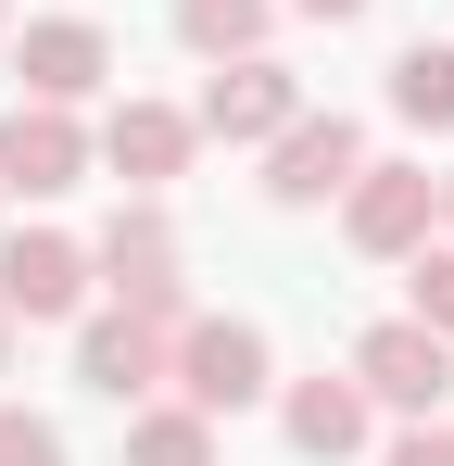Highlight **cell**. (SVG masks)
I'll list each match as a JSON object with an SVG mask.
<instances>
[{
    "label": "cell",
    "instance_id": "ac0fdd59",
    "mask_svg": "<svg viewBox=\"0 0 454 466\" xmlns=\"http://www.w3.org/2000/svg\"><path fill=\"white\" fill-rule=\"evenodd\" d=\"M378 466H454V429H429V416H417V429H404V441H391Z\"/></svg>",
    "mask_w": 454,
    "mask_h": 466
},
{
    "label": "cell",
    "instance_id": "9a60e30c",
    "mask_svg": "<svg viewBox=\"0 0 454 466\" xmlns=\"http://www.w3.org/2000/svg\"><path fill=\"white\" fill-rule=\"evenodd\" d=\"M391 114H404V127H454V51L442 38H417V51L391 64Z\"/></svg>",
    "mask_w": 454,
    "mask_h": 466
},
{
    "label": "cell",
    "instance_id": "e0dca14e",
    "mask_svg": "<svg viewBox=\"0 0 454 466\" xmlns=\"http://www.w3.org/2000/svg\"><path fill=\"white\" fill-rule=\"evenodd\" d=\"M0 466H64V429L26 416V403H0Z\"/></svg>",
    "mask_w": 454,
    "mask_h": 466
},
{
    "label": "cell",
    "instance_id": "5bb4252c",
    "mask_svg": "<svg viewBox=\"0 0 454 466\" xmlns=\"http://www.w3.org/2000/svg\"><path fill=\"white\" fill-rule=\"evenodd\" d=\"M265 25H278V0H177V38H190L202 64H240V51H265Z\"/></svg>",
    "mask_w": 454,
    "mask_h": 466
},
{
    "label": "cell",
    "instance_id": "ba28073f",
    "mask_svg": "<svg viewBox=\"0 0 454 466\" xmlns=\"http://www.w3.org/2000/svg\"><path fill=\"white\" fill-rule=\"evenodd\" d=\"M303 114V88H291V64H265V51H240V64H215V88H202V139H278Z\"/></svg>",
    "mask_w": 454,
    "mask_h": 466
},
{
    "label": "cell",
    "instance_id": "30bf717a",
    "mask_svg": "<svg viewBox=\"0 0 454 466\" xmlns=\"http://www.w3.org/2000/svg\"><path fill=\"white\" fill-rule=\"evenodd\" d=\"M13 76H26V101H88V88L114 76V38H101L88 13H51V25H26Z\"/></svg>",
    "mask_w": 454,
    "mask_h": 466
},
{
    "label": "cell",
    "instance_id": "ffe728a7",
    "mask_svg": "<svg viewBox=\"0 0 454 466\" xmlns=\"http://www.w3.org/2000/svg\"><path fill=\"white\" fill-rule=\"evenodd\" d=\"M0 366H13V315H0Z\"/></svg>",
    "mask_w": 454,
    "mask_h": 466
},
{
    "label": "cell",
    "instance_id": "277c9868",
    "mask_svg": "<svg viewBox=\"0 0 454 466\" xmlns=\"http://www.w3.org/2000/svg\"><path fill=\"white\" fill-rule=\"evenodd\" d=\"M354 379H366V403H391V416H429L454 390V340L417 328V315H378L366 340H354Z\"/></svg>",
    "mask_w": 454,
    "mask_h": 466
},
{
    "label": "cell",
    "instance_id": "4fadbf2b",
    "mask_svg": "<svg viewBox=\"0 0 454 466\" xmlns=\"http://www.w3.org/2000/svg\"><path fill=\"white\" fill-rule=\"evenodd\" d=\"M127 466H215V416L202 403H139L127 416Z\"/></svg>",
    "mask_w": 454,
    "mask_h": 466
},
{
    "label": "cell",
    "instance_id": "3957f363",
    "mask_svg": "<svg viewBox=\"0 0 454 466\" xmlns=\"http://www.w3.org/2000/svg\"><path fill=\"white\" fill-rule=\"evenodd\" d=\"M354 177H366V139H354L341 114H291V127L265 139V202H278V215H315V202L354 189Z\"/></svg>",
    "mask_w": 454,
    "mask_h": 466
},
{
    "label": "cell",
    "instance_id": "7c38bea8",
    "mask_svg": "<svg viewBox=\"0 0 454 466\" xmlns=\"http://www.w3.org/2000/svg\"><path fill=\"white\" fill-rule=\"evenodd\" d=\"M278 416H291V441H303V454H328V466H341V454H366V416H378V403H366V379H303Z\"/></svg>",
    "mask_w": 454,
    "mask_h": 466
},
{
    "label": "cell",
    "instance_id": "44dd1931",
    "mask_svg": "<svg viewBox=\"0 0 454 466\" xmlns=\"http://www.w3.org/2000/svg\"><path fill=\"white\" fill-rule=\"evenodd\" d=\"M442 215H454V177H442Z\"/></svg>",
    "mask_w": 454,
    "mask_h": 466
},
{
    "label": "cell",
    "instance_id": "52a82bcc",
    "mask_svg": "<svg viewBox=\"0 0 454 466\" xmlns=\"http://www.w3.org/2000/svg\"><path fill=\"white\" fill-rule=\"evenodd\" d=\"M429 215H442V177H417V164H366V177L341 189L354 252H417V239H429Z\"/></svg>",
    "mask_w": 454,
    "mask_h": 466
},
{
    "label": "cell",
    "instance_id": "9c48e42d",
    "mask_svg": "<svg viewBox=\"0 0 454 466\" xmlns=\"http://www.w3.org/2000/svg\"><path fill=\"white\" fill-rule=\"evenodd\" d=\"M88 303V252L51 228H26V239H0V315H26V328H51V315Z\"/></svg>",
    "mask_w": 454,
    "mask_h": 466
},
{
    "label": "cell",
    "instance_id": "8992f818",
    "mask_svg": "<svg viewBox=\"0 0 454 466\" xmlns=\"http://www.w3.org/2000/svg\"><path fill=\"white\" fill-rule=\"evenodd\" d=\"M88 152H101V139L76 127V101H13V114H0V189H26V202L76 189Z\"/></svg>",
    "mask_w": 454,
    "mask_h": 466
},
{
    "label": "cell",
    "instance_id": "7a4b0ae2",
    "mask_svg": "<svg viewBox=\"0 0 454 466\" xmlns=\"http://www.w3.org/2000/svg\"><path fill=\"white\" fill-rule=\"evenodd\" d=\"M265 328H240V315H190L177 328V403H202V416H240V403H265Z\"/></svg>",
    "mask_w": 454,
    "mask_h": 466
},
{
    "label": "cell",
    "instance_id": "8fae6325",
    "mask_svg": "<svg viewBox=\"0 0 454 466\" xmlns=\"http://www.w3.org/2000/svg\"><path fill=\"white\" fill-rule=\"evenodd\" d=\"M190 139H202V127H190V114H164V101H127V114H114V127H101V164H114V177H127V189H164V177H177V164H190Z\"/></svg>",
    "mask_w": 454,
    "mask_h": 466
},
{
    "label": "cell",
    "instance_id": "2e32d148",
    "mask_svg": "<svg viewBox=\"0 0 454 466\" xmlns=\"http://www.w3.org/2000/svg\"><path fill=\"white\" fill-rule=\"evenodd\" d=\"M404 265H417V303H404V315H417V328H442V340H454V239H417Z\"/></svg>",
    "mask_w": 454,
    "mask_h": 466
},
{
    "label": "cell",
    "instance_id": "6da1fadb",
    "mask_svg": "<svg viewBox=\"0 0 454 466\" xmlns=\"http://www.w3.org/2000/svg\"><path fill=\"white\" fill-rule=\"evenodd\" d=\"M177 328L190 315H151V303H114L76 328V379L101 390V403H151V390L177 379Z\"/></svg>",
    "mask_w": 454,
    "mask_h": 466
},
{
    "label": "cell",
    "instance_id": "5b68a950",
    "mask_svg": "<svg viewBox=\"0 0 454 466\" xmlns=\"http://www.w3.org/2000/svg\"><path fill=\"white\" fill-rule=\"evenodd\" d=\"M88 278H114V303H151V315H190V278H177V228L151 215V189L88 239Z\"/></svg>",
    "mask_w": 454,
    "mask_h": 466
},
{
    "label": "cell",
    "instance_id": "d6986e66",
    "mask_svg": "<svg viewBox=\"0 0 454 466\" xmlns=\"http://www.w3.org/2000/svg\"><path fill=\"white\" fill-rule=\"evenodd\" d=\"M291 13H315V25H354V13H366V0H291Z\"/></svg>",
    "mask_w": 454,
    "mask_h": 466
}]
</instances>
